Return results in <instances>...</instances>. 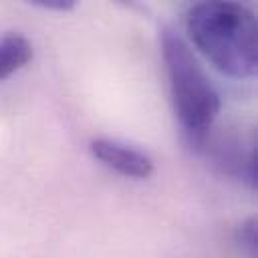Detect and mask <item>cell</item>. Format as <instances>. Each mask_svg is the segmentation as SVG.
<instances>
[{"label": "cell", "instance_id": "6da1fadb", "mask_svg": "<svg viewBox=\"0 0 258 258\" xmlns=\"http://www.w3.org/2000/svg\"><path fill=\"white\" fill-rule=\"evenodd\" d=\"M187 32L216 69L246 79L258 67V22L254 12L238 2H198L187 10Z\"/></svg>", "mask_w": 258, "mask_h": 258}, {"label": "cell", "instance_id": "7a4b0ae2", "mask_svg": "<svg viewBox=\"0 0 258 258\" xmlns=\"http://www.w3.org/2000/svg\"><path fill=\"white\" fill-rule=\"evenodd\" d=\"M161 52L175 115L189 145L196 149L214 127L220 113V95L179 32L163 30Z\"/></svg>", "mask_w": 258, "mask_h": 258}, {"label": "cell", "instance_id": "3957f363", "mask_svg": "<svg viewBox=\"0 0 258 258\" xmlns=\"http://www.w3.org/2000/svg\"><path fill=\"white\" fill-rule=\"evenodd\" d=\"M210 155L224 171L240 177L250 187H256V139L250 135L248 139L236 135H212V131L204 137V141L196 147Z\"/></svg>", "mask_w": 258, "mask_h": 258}, {"label": "cell", "instance_id": "277c9868", "mask_svg": "<svg viewBox=\"0 0 258 258\" xmlns=\"http://www.w3.org/2000/svg\"><path fill=\"white\" fill-rule=\"evenodd\" d=\"M91 153L105 163L107 167L115 169L121 175L127 177H137L145 179L153 173V161L147 153H143L137 147H131L127 143L107 139V137H97L91 141Z\"/></svg>", "mask_w": 258, "mask_h": 258}, {"label": "cell", "instance_id": "5b68a950", "mask_svg": "<svg viewBox=\"0 0 258 258\" xmlns=\"http://www.w3.org/2000/svg\"><path fill=\"white\" fill-rule=\"evenodd\" d=\"M32 58V44L20 32H6L0 36V81L20 71Z\"/></svg>", "mask_w": 258, "mask_h": 258}, {"label": "cell", "instance_id": "8992f818", "mask_svg": "<svg viewBox=\"0 0 258 258\" xmlns=\"http://www.w3.org/2000/svg\"><path fill=\"white\" fill-rule=\"evenodd\" d=\"M256 236H258L256 218H248V220H244V222L236 228V242H238V246L248 254V258H256V254H258Z\"/></svg>", "mask_w": 258, "mask_h": 258}, {"label": "cell", "instance_id": "52a82bcc", "mask_svg": "<svg viewBox=\"0 0 258 258\" xmlns=\"http://www.w3.org/2000/svg\"><path fill=\"white\" fill-rule=\"evenodd\" d=\"M32 4L42 6L46 10H71L75 6L73 0H32Z\"/></svg>", "mask_w": 258, "mask_h": 258}]
</instances>
